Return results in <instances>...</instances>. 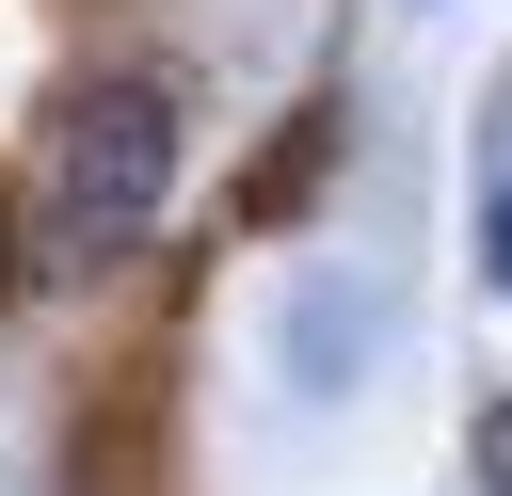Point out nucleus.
I'll return each instance as SVG.
<instances>
[{
    "label": "nucleus",
    "mask_w": 512,
    "mask_h": 496,
    "mask_svg": "<svg viewBox=\"0 0 512 496\" xmlns=\"http://www.w3.org/2000/svg\"><path fill=\"white\" fill-rule=\"evenodd\" d=\"M160 192H176V96L160 80H80L64 96V144H48V256L64 272L128 256L160 224Z\"/></svg>",
    "instance_id": "obj_1"
},
{
    "label": "nucleus",
    "mask_w": 512,
    "mask_h": 496,
    "mask_svg": "<svg viewBox=\"0 0 512 496\" xmlns=\"http://www.w3.org/2000/svg\"><path fill=\"white\" fill-rule=\"evenodd\" d=\"M480 272H496V288H512V176H496V192H480Z\"/></svg>",
    "instance_id": "obj_2"
},
{
    "label": "nucleus",
    "mask_w": 512,
    "mask_h": 496,
    "mask_svg": "<svg viewBox=\"0 0 512 496\" xmlns=\"http://www.w3.org/2000/svg\"><path fill=\"white\" fill-rule=\"evenodd\" d=\"M480 496H512V400L480 416Z\"/></svg>",
    "instance_id": "obj_3"
}]
</instances>
